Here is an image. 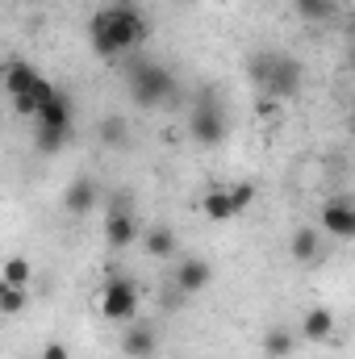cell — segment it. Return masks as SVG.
I'll list each match as a JSON object with an SVG mask.
<instances>
[{
  "mask_svg": "<svg viewBox=\"0 0 355 359\" xmlns=\"http://www.w3.org/2000/svg\"><path fill=\"white\" fill-rule=\"evenodd\" d=\"M96 201H100V188H96L88 176H76L72 184H67V192H63L67 217H88L92 209H96Z\"/></svg>",
  "mask_w": 355,
  "mask_h": 359,
  "instance_id": "10",
  "label": "cell"
},
{
  "mask_svg": "<svg viewBox=\"0 0 355 359\" xmlns=\"http://www.w3.org/2000/svg\"><path fill=\"white\" fill-rule=\"evenodd\" d=\"M21 4H42V0H21Z\"/></svg>",
  "mask_w": 355,
  "mask_h": 359,
  "instance_id": "28",
  "label": "cell"
},
{
  "mask_svg": "<svg viewBox=\"0 0 355 359\" xmlns=\"http://www.w3.org/2000/svg\"><path fill=\"white\" fill-rule=\"evenodd\" d=\"M230 196H234V209H239V213H247V209H251V201H255V184L239 180V184L230 188Z\"/></svg>",
  "mask_w": 355,
  "mask_h": 359,
  "instance_id": "23",
  "label": "cell"
},
{
  "mask_svg": "<svg viewBox=\"0 0 355 359\" xmlns=\"http://www.w3.org/2000/svg\"><path fill=\"white\" fill-rule=\"evenodd\" d=\"M13 113H21V117H38V100H34V92L13 96Z\"/></svg>",
  "mask_w": 355,
  "mask_h": 359,
  "instance_id": "25",
  "label": "cell"
},
{
  "mask_svg": "<svg viewBox=\"0 0 355 359\" xmlns=\"http://www.w3.org/2000/svg\"><path fill=\"white\" fill-rule=\"evenodd\" d=\"M322 230L330 238H355V205L351 201H343V196L326 201L322 205Z\"/></svg>",
  "mask_w": 355,
  "mask_h": 359,
  "instance_id": "9",
  "label": "cell"
},
{
  "mask_svg": "<svg viewBox=\"0 0 355 359\" xmlns=\"http://www.w3.org/2000/svg\"><path fill=\"white\" fill-rule=\"evenodd\" d=\"M176 230L168 226V222H159V226H151V230H142V251L151 255V259H172L176 255Z\"/></svg>",
  "mask_w": 355,
  "mask_h": 359,
  "instance_id": "12",
  "label": "cell"
},
{
  "mask_svg": "<svg viewBox=\"0 0 355 359\" xmlns=\"http://www.w3.org/2000/svg\"><path fill=\"white\" fill-rule=\"evenodd\" d=\"M347 34H351V42H355V17H351V25H347Z\"/></svg>",
  "mask_w": 355,
  "mask_h": 359,
  "instance_id": "27",
  "label": "cell"
},
{
  "mask_svg": "<svg viewBox=\"0 0 355 359\" xmlns=\"http://www.w3.org/2000/svg\"><path fill=\"white\" fill-rule=\"evenodd\" d=\"M209 280H213V264H209V259H201V255L180 259V268L172 271V284H176L180 297H196V292H205V288H209Z\"/></svg>",
  "mask_w": 355,
  "mask_h": 359,
  "instance_id": "6",
  "label": "cell"
},
{
  "mask_svg": "<svg viewBox=\"0 0 355 359\" xmlns=\"http://www.w3.org/2000/svg\"><path fill=\"white\" fill-rule=\"evenodd\" d=\"M293 8H297V17L301 21H330L335 13H339V0H293Z\"/></svg>",
  "mask_w": 355,
  "mask_h": 359,
  "instance_id": "20",
  "label": "cell"
},
{
  "mask_svg": "<svg viewBox=\"0 0 355 359\" xmlns=\"http://www.w3.org/2000/svg\"><path fill=\"white\" fill-rule=\"evenodd\" d=\"M151 38V21L138 0H109L88 17V46L96 59H117Z\"/></svg>",
  "mask_w": 355,
  "mask_h": 359,
  "instance_id": "1",
  "label": "cell"
},
{
  "mask_svg": "<svg viewBox=\"0 0 355 359\" xmlns=\"http://www.w3.org/2000/svg\"><path fill=\"white\" fill-rule=\"evenodd\" d=\"M72 138H76V130H59V126H38V134H34V147H38L42 155H59L63 147H72Z\"/></svg>",
  "mask_w": 355,
  "mask_h": 359,
  "instance_id": "19",
  "label": "cell"
},
{
  "mask_svg": "<svg viewBox=\"0 0 355 359\" xmlns=\"http://www.w3.org/2000/svg\"><path fill=\"white\" fill-rule=\"evenodd\" d=\"M155 351H159V334H155V326H147V322H130L126 334H121V355L126 359H155Z\"/></svg>",
  "mask_w": 355,
  "mask_h": 359,
  "instance_id": "8",
  "label": "cell"
},
{
  "mask_svg": "<svg viewBox=\"0 0 355 359\" xmlns=\"http://www.w3.org/2000/svg\"><path fill=\"white\" fill-rule=\"evenodd\" d=\"M201 213H205L209 222H230V217H239L230 188H209V192L201 196Z\"/></svg>",
  "mask_w": 355,
  "mask_h": 359,
  "instance_id": "17",
  "label": "cell"
},
{
  "mask_svg": "<svg viewBox=\"0 0 355 359\" xmlns=\"http://www.w3.org/2000/svg\"><path fill=\"white\" fill-rule=\"evenodd\" d=\"M247 80L260 88V96L272 100H293L305 88V63L293 59L288 50H276V46H260L247 55Z\"/></svg>",
  "mask_w": 355,
  "mask_h": 359,
  "instance_id": "2",
  "label": "cell"
},
{
  "mask_svg": "<svg viewBox=\"0 0 355 359\" xmlns=\"http://www.w3.org/2000/svg\"><path fill=\"white\" fill-rule=\"evenodd\" d=\"M297 351V330H288V326H272L264 334V355L267 359H288Z\"/></svg>",
  "mask_w": 355,
  "mask_h": 359,
  "instance_id": "18",
  "label": "cell"
},
{
  "mask_svg": "<svg viewBox=\"0 0 355 359\" xmlns=\"http://www.w3.org/2000/svg\"><path fill=\"white\" fill-rule=\"evenodd\" d=\"M38 359H72V347H67V343H46Z\"/></svg>",
  "mask_w": 355,
  "mask_h": 359,
  "instance_id": "26",
  "label": "cell"
},
{
  "mask_svg": "<svg viewBox=\"0 0 355 359\" xmlns=\"http://www.w3.org/2000/svg\"><path fill=\"white\" fill-rule=\"evenodd\" d=\"M29 280H34V264L25 255H13L0 271V284H13V288H29Z\"/></svg>",
  "mask_w": 355,
  "mask_h": 359,
  "instance_id": "21",
  "label": "cell"
},
{
  "mask_svg": "<svg viewBox=\"0 0 355 359\" xmlns=\"http://www.w3.org/2000/svg\"><path fill=\"white\" fill-rule=\"evenodd\" d=\"M226 130H230V121H226V109H222L217 92L205 88L201 100L192 104V113H188V138L196 147H222L226 142Z\"/></svg>",
  "mask_w": 355,
  "mask_h": 359,
  "instance_id": "4",
  "label": "cell"
},
{
  "mask_svg": "<svg viewBox=\"0 0 355 359\" xmlns=\"http://www.w3.org/2000/svg\"><path fill=\"white\" fill-rule=\"evenodd\" d=\"M72 117H76V104H72V96L67 92H59L51 104H42L38 109V126H59V130H72Z\"/></svg>",
  "mask_w": 355,
  "mask_h": 359,
  "instance_id": "15",
  "label": "cell"
},
{
  "mask_svg": "<svg viewBox=\"0 0 355 359\" xmlns=\"http://www.w3.org/2000/svg\"><path fill=\"white\" fill-rule=\"evenodd\" d=\"M105 213H134V196L121 188V192H113L109 196V205H105Z\"/></svg>",
  "mask_w": 355,
  "mask_h": 359,
  "instance_id": "24",
  "label": "cell"
},
{
  "mask_svg": "<svg viewBox=\"0 0 355 359\" xmlns=\"http://www.w3.org/2000/svg\"><path fill=\"white\" fill-rule=\"evenodd\" d=\"M134 313H138V288H134V280L130 276L105 280V288H100V318H109V322H134Z\"/></svg>",
  "mask_w": 355,
  "mask_h": 359,
  "instance_id": "5",
  "label": "cell"
},
{
  "mask_svg": "<svg viewBox=\"0 0 355 359\" xmlns=\"http://www.w3.org/2000/svg\"><path fill=\"white\" fill-rule=\"evenodd\" d=\"M351 72H355V46H351Z\"/></svg>",
  "mask_w": 355,
  "mask_h": 359,
  "instance_id": "29",
  "label": "cell"
},
{
  "mask_svg": "<svg viewBox=\"0 0 355 359\" xmlns=\"http://www.w3.org/2000/svg\"><path fill=\"white\" fill-rule=\"evenodd\" d=\"M105 243H109L113 251H126V247L142 243L138 213H105Z\"/></svg>",
  "mask_w": 355,
  "mask_h": 359,
  "instance_id": "7",
  "label": "cell"
},
{
  "mask_svg": "<svg viewBox=\"0 0 355 359\" xmlns=\"http://www.w3.org/2000/svg\"><path fill=\"white\" fill-rule=\"evenodd\" d=\"M301 339L305 343H330L335 339V309L326 305H314L301 313Z\"/></svg>",
  "mask_w": 355,
  "mask_h": 359,
  "instance_id": "11",
  "label": "cell"
},
{
  "mask_svg": "<svg viewBox=\"0 0 355 359\" xmlns=\"http://www.w3.org/2000/svg\"><path fill=\"white\" fill-rule=\"evenodd\" d=\"M351 130H355V113H351Z\"/></svg>",
  "mask_w": 355,
  "mask_h": 359,
  "instance_id": "30",
  "label": "cell"
},
{
  "mask_svg": "<svg viewBox=\"0 0 355 359\" xmlns=\"http://www.w3.org/2000/svg\"><path fill=\"white\" fill-rule=\"evenodd\" d=\"M38 67H29L25 59H8L4 63V88H8V96H21V92H34V84H38Z\"/></svg>",
  "mask_w": 355,
  "mask_h": 359,
  "instance_id": "14",
  "label": "cell"
},
{
  "mask_svg": "<svg viewBox=\"0 0 355 359\" xmlns=\"http://www.w3.org/2000/svg\"><path fill=\"white\" fill-rule=\"evenodd\" d=\"M25 301H29V297H25V288L0 284V309H4L8 318H13V313H21V309H25Z\"/></svg>",
  "mask_w": 355,
  "mask_h": 359,
  "instance_id": "22",
  "label": "cell"
},
{
  "mask_svg": "<svg viewBox=\"0 0 355 359\" xmlns=\"http://www.w3.org/2000/svg\"><path fill=\"white\" fill-rule=\"evenodd\" d=\"M96 138H100V147H109V151H126V147H130V126H126V117H121V113L100 117Z\"/></svg>",
  "mask_w": 355,
  "mask_h": 359,
  "instance_id": "16",
  "label": "cell"
},
{
  "mask_svg": "<svg viewBox=\"0 0 355 359\" xmlns=\"http://www.w3.org/2000/svg\"><path fill=\"white\" fill-rule=\"evenodd\" d=\"M126 88H130V100H134V104L155 109V104L172 100V92H176V76H172V67H163V63L138 59V63L130 67V76H126Z\"/></svg>",
  "mask_w": 355,
  "mask_h": 359,
  "instance_id": "3",
  "label": "cell"
},
{
  "mask_svg": "<svg viewBox=\"0 0 355 359\" xmlns=\"http://www.w3.org/2000/svg\"><path fill=\"white\" fill-rule=\"evenodd\" d=\"M288 255H293L297 264H314V259L322 255V234H318L314 226L293 230V238H288Z\"/></svg>",
  "mask_w": 355,
  "mask_h": 359,
  "instance_id": "13",
  "label": "cell"
}]
</instances>
